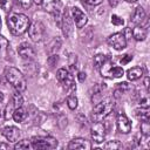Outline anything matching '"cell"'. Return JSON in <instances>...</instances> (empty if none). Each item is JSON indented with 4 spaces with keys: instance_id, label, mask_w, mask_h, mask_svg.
<instances>
[{
    "instance_id": "16",
    "label": "cell",
    "mask_w": 150,
    "mask_h": 150,
    "mask_svg": "<svg viewBox=\"0 0 150 150\" xmlns=\"http://www.w3.org/2000/svg\"><path fill=\"white\" fill-rule=\"evenodd\" d=\"M145 20V11L142 6H138L136 7V9L134 11L132 15H131V22L134 25H141L143 21Z\"/></svg>"
},
{
    "instance_id": "43",
    "label": "cell",
    "mask_w": 150,
    "mask_h": 150,
    "mask_svg": "<svg viewBox=\"0 0 150 150\" xmlns=\"http://www.w3.org/2000/svg\"><path fill=\"white\" fill-rule=\"evenodd\" d=\"M125 1H127V2H136L137 0H125Z\"/></svg>"
},
{
    "instance_id": "42",
    "label": "cell",
    "mask_w": 150,
    "mask_h": 150,
    "mask_svg": "<svg viewBox=\"0 0 150 150\" xmlns=\"http://www.w3.org/2000/svg\"><path fill=\"white\" fill-rule=\"evenodd\" d=\"M4 101V94L0 91V102H2Z\"/></svg>"
},
{
    "instance_id": "7",
    "label": "cell",
    "mask_w": 150,
    "mask_h": 150,
    "mask_svg": "<svg viewBox=\"0 0 150 150\" xmlns=\"http://www.w3.org/2000/svg\"><path fill=\"white\" fill-rule=\"evenodd\" d=\"M28 35L32 41L39 42L45 35V26L41 21H34L28 27Z\"/></svg>"
},
{
    "instance_id": "24",
    "label": "cell",
    "mask_w": 150,
    "mask_h": 150,
    "mask_svg": "<svg viewBox=\"0 0 150 150\" xmlns=\"http://www.w3.org/2000/svg\"><path fill=\"white\" fill-rule=\"evenodd\" d=\"M139 129H141V134L144 137H149V135H150V123H149V120L142 121L141 125H139Z\"/></svg>"
},
{
    "instance_id": "41",
    "label": "cell",
    "mask_w": 150,
    "mask_h": 150,
    "mask_svg": "<svg viewBox=\"0 0 150 150\" xmlns=\"http://www.w3.org/2000/svg\"><path fill=\"white\" fill-rule=\"evenodd\" d=\"M9 145L6 144V143H0V149H8Z\"/></svg>"
},
{
    "instance_id": "40",
    "label": "cell",
    "mask_w": 150,
    "mask_h": 150,
    "mask_svg": "<svg viewBox=\"0 0 150 150\" xmlns=\"http://www.w3.org/2000/svg\"><path fill=\"white\" fill-rule=\"evenodd\" d=\"M144 86H145V88H146V89L149 88V77H148V76L144 79Z\"/></svg>"
},
{
    "instance_id": "32",
    "label": "cell",
    "mask_w": 150,
    "mask_h": 150,
    "mask_svg": "<svg viewBox=\"0 0 150 150\" xmlns=\"http://www.w3.org/2000/svg\"><path fill=\"white\" fill-rule=\"evenodd\" d=\"M7 47H8V41H7V39L4 38L2 35H0V53L4 52Z\"/></svg>"
},
{
    "instance_id": "10",
    "label": "cell",
    "mask_w": 150,
    "mask_h": 150,
    "mask_svg": "<svg viewBox=\"0 0 150 150\" xmlns=\"http://www.w3.org/2000/svg\"><path fill=\"white\" fill-rule=\"evenodd\" d=\"M116 124H117L118 131L122 132V134H128V132L131 131V122L129 121V118L127 117V115L124 112H118L117 114Z\"/></svg>"
},
{
    "instance_id": "5",
    "label": "cell",
    "mask_w": 150,
    "mask_h": 150,
    "mask_svg": "<svg viewBox=\"0 0 150 150\" xmlns=\"http://www.w3.org/2000/svg\"><path fill=\"white\" fill-rule=\"evenodd\" d=\"M41 5L43 11L50 13L55 18V22L59 27H61V18H62V2L61 0H41Z\"/></svg>"
},
{
    "instance_id": "20",
    "label": "cell",
    "mask_w": 150,
    "mask_h": 150,
    "mask_svg": "<svg viewBox=\"0 0 150 150\" xmlns=\"http://www.w3.org/2000/svg\"><path fill=\"white\" fill-rule=\"evenodd\" d=\"M135 116L138 120H141V121L149 120V117H150V109H149V107H139V108L135 109Z\"/></svg>"
},
{
    "instance_id": "25",
    "label": "cell",
    "mask_w": 150,
    "mask_h": 150,
    "mask_svg": "<svg viewBox=\"0 0 150 150\" xmlns=\"http://www.w3.org/2000/svg\"><path fill=\"white\" fill-rule=\"evenodd\" d=\"M103 148L107 149V150H117V149H121V148H122V143H121L120 141L114 139V141L107 142V143L103 145Z\"/></svg>"
},
{
    "instance_id": "31",
    "label": "cell",
    "mask_w": 150,
    "mask_h": 150,
    "mask_svg": "<svg viewBox=\"0 0 150 150\" xmlns=\"http://www.w3.org/2000/svg\"><path fill=\"white\" fill-rule=\"evenodd\" d=\"M68 73H69V71H68L67 69H64V68H60V69L57 70V73H56V77H57V80L61 82V81L68 75Z\"/></svg>"
},
{
    "instance_id": "26",
    "label": "cell",
    "mask_w": 150,
    "mask_h": 150,
    "mask_svg": "<svg viewBox=\"0 0 150 150\" xmlns=\"http://www.w3.org/2000/svg\"><path fill=\"white\" fill-rule=\"evenodd\" d=\"M22 103H23V97L20 94V91L14 93L13 94V105H14V108L22 107Z\"/></svg>"
},
{
    "instance_id": "44",
    "label": "cell",
    "mask_w": 150,
    "mask_h": 150,
    "mask_svg": "<svg viewBox=\"0 0 150 150\" xmlns=\"http://www.w3.org/2000/svg\"><path fill=\"white\" fill-rule=\"evenodd\" d=\"M0 29H1V18H0Z\"/></svg>"
},
{
    "instance_id": "35",
    "label": "cell",
    "mask_w": 150,
    "mask_h": 150,
    "mask_svg": "<svg viewBox=\"0 0 150 150\" xmlns=\"http://www.w3.org/2000/svg\"><path fill=\"white\" fill-rule=\"evenodd\" d=\"M81 1L86 5H89V6H96V5H100L102 2V0H81Z\"/></svg>"
},
{
    "instance_id": "34",
    "label": "cell",
    "mask_w": 150,
    "mask_h": 150,
    "mask_svg": "<svg viewBox=\"0 0 150 150\" xmlns=\"http://www.w3.org/2000/svg\"><path fill=\"white\" fill-rule=\"evenodd\" d=\"M12 108H14L13 103H12V104H8V105L6 107V111H5V118H6V120H8V118L12 117V115H13V112H11V111H12ZM14 109H15V108H14Z\"/></svg>"
},
{
    "instance_id": "29",
    "label": "cell",
    "mask_w": 150,
    "mask_h": 150,
    "mask_svg": "<svg viewBox=\"0 0 150 150\" xmlns=\"http://www.w3.org/2000/svg\"><path fill=\"white\" fill-rule=\"evenodd\" d=\"M12 4H13V0H0V7H1L4 11H6V12L11 11Z\"/></svg>"
},
{
    "instance_id": "11",
    "label": "cell",
    "mask_w": 150,
    "mask_h": 150,
    "mask_svg": "<svg viewBox=\"0 0 150 150\" xmlns=\"http://www.w3.org/2000/svg\"><path fill=\"white\" fill-rule=\"evenodd\" d=\"M61 29L62 33L66 38H68L70 35V33L73 32V19L69 14L68 11L62 12V18H61Z\"/></svg>"
},
{
    "instance_id": "1",
    "label": "cell",
    "mask_w": 150,
    "mask_h": 150,
    "mask_svg": "<svg viewBox=\"0 0 150 150\" xmlns=\"http://www.w3.org/2000/svg\"><path fill=\"white\" fill-rule=\"evenodd\" d=\"M7 26L9 32L13 35H22L26 30H28V27L30 25L29 18L21 13H12L7 16Z\"/></svg>"
},
{
    "instance_id": "22",
    "label": "cell",
    "mask_w": 150,
    "mask_h": 150,
    "mask_svg": "<svg viewBox=\"0 0 150 150\" xmlns=\"http://www.w3.org/2000/svg\"><path fill=\"white\" fill-rule=\"evenodd\" d=\"M130 89H131V87H130V84H129L128 82L117 83V86H116V88H115V94H114V96H115V97H118V96H121L122 94L129 91Z\"/></svg>"
},
{
    "instance_id": "17",
    "label": "cell",
    "mask_w": 150,
    "mask_h": 150,
    "mask_svg": "<svg viewBox=\"0 0 150 150\" xmlns=\"http://www.w3.org/2000/svg\"><path fill=\"white\" fill-rule=\"evenodd\" d=\"M61 83H62L63 88H64L67 91H69V93H73V91L76 90V84H75L74 77H73V75H71L70 73H68V75L61 81Z\"/></svg>"
},
{
    "instance_id": "28",
    "label": "cell",
    "mask_w": 150,
    "mask_h": 150,
    "mask_svg": "<svg viewBox=\"0 0 150 150\" xmlns=\"http://www.w3.org/2000/svg\"><path fill=\"white\" fill-rule=\"evenodd\" d=\"M107 56L105 55H103V54H97V55H95L94 56V66L98 69L100 68V66H101V63L104 61V59H105Z\"/></svg>"
},
{
    "instance_id": "38",
    "label": "cell",
    "mask_w": 150,
    "mask_h": 150,
    "mask_svg": "<svg viewBox=\"0 0 150 150\" xmlns=\"http://www.w3.org/2000/svg\"><path fill=\"white\" fill-rule=\"evenodd\" d=\"M77 77H79V81H80V82H83V81L86 80V73L80 71V73H79V75H77Z\"/></svg>"
},
{
    "instance_id": "2",
    "label": "cell",
    "mask_w": 150,
    "mask_h": 150,
    "mask_svg": "<svg viewBox=\"0 0 150 150\" xmlns=\"http://www.w3.org/2000/svg\"><path fill=\"white\" fill-rule=\"evenodd\" d=\"M115 107V100L112 97H107V98H102L101 101H98L97 103H95L94 109H93V114L91 117L95 122L97 121H102L104 120L114 109Z\"/></svg>"
},
{
    "instance_id": "21",
    "label": "cell",
    "mask_w": 150,
    "mask_h": 150,
    "mask_svg": "<svg viewBox=\"0 0 150 150\" xmlns=\"http://www.w3.org/2000/svg\"><path fill=\"white\" fill-rule=\"evenodd\" d=\"M12 117L14 118L15 122H19V123H20V122H23V121L26 120L27 112H26V110H25L22 107H19V108H15V109H14Z\"/></svg>"
},
{
    "instance_id": "23",
    "label": "cell",
    "mask_w": 150,
    "mask_h": 150,
    "mask_svg": "<svg viewBox=\"0 0 150 150\" xmlns=\"http://www.w3.org/2000/svg\"><path fill=\"white\" fill-rule=\"evenodd\" d=\"M32 148H33L32 143L28 139H21V141L15 142V144H14V149L15 150H29Z\"/></svg>"
},
{
    "instance_id": "3",
    "label": "cell",
    "mask_w": 150,
    "mask_h": 150,
    "mask_svg": "<svg viewBox=\"0 0 150 150\" xmlns=\"http://www.w3.org/2000/svg\"><path fill=\"white\" fill-rule=\"evenodd\" d=\"M5 76H6V80L15 88L16 91L21 93V91L26 90L27 81L19 69H16L14 67H7L5 69Z\"/></svg>"
},
{
    "instance_id": "33",
    "label": "cell",
    "mask_w": 150,
    "mask_h": 150,
    "mask_svg": "<svg viewBox=\"0 0 150 150\" xmlns=\"http://www.w3.org/2000/svg\"><path fill=\"white\" fill-rule=\"evenodd\" d=\"M16 2L25 9H28L32 6V0H16Z\"/></svg>"
},
{
    "instance_id": "12",
    "label": "cell",
    "mask_w": 150,
    "mask_h": 150,
    "mask_svg": "<svg viewBox=\"0 0 150 150\" xmlns=\"http://www.w3.org/2000/svg\"><path fill=\"white\" fill-rule=\"evenodd\" d=\"M70 14H71V19L75 21V25L77 28H82L84 27V25L87 23L88 21V18L87 15L77 7H73L71 11H70Z\"/></svg>"
},
{
    "instance_id": "15",
    "label": "cell",
    "mask_w": 150,
    "mask_h": 150,
    "mask_svg": "<svg viewBox=\"0 0 150 150\" xmlns=\"http://www.w3.org/2000/svg\"><path fill=\"white\" fill-rule=\"evenodd\" d=\"M68 149L70 150H77V149H91V144L84 139V138H81V137H76V138H73L69 144H68Z\"/></svg>"
},
{
    "instance_id": "13",
    "label": "cell",
    "mask_w": 150,
    "mask_h": 150,
    "mask_svg": "<svg viewBox=\"0 0 150 150\" xmlns=\"http://www.w3.org/2000/svg\"><path fill=\"white\" fill-rule=\"evenodd\" d=\"M2 135L7 138V141H9L12 143H15V142L19 141L21 132H20L19 128H16L14 125H8V127H5L2 129Z\"/></svg>"
},
{
    "instance_id": "36",
    "label": "cell",
    "mask_w": 150,
    "mask_h": 150,
    "mask_svg": "<svg viewBox=\"0 0 150 150\" xmlns=\"http://www.w3.org/2000/svg\"><path fill=\"white\" fill-rule=\"evenodd\" d=\"M132 60V55H124V56H122V59H121V63L122 64H127L129 61H131Z\"/></svg>"
},
{
    "instance_id": "4",
    "label": "cell",
    "mask_w": 150,
    "mask_h": 150,
    "mask_svg": "<svg viewBox=\"0 0 150 150\" xmlns=\"http://www.w3.org/2000/svg\"><path fill=\"white\" fill-rule=\"evenodd\" d=\"M101 75L103 77H108V79H115V77H121L124 74V70L122 67H117L114 66L111 59L109 56H107L104 59V61L101 63L100 68H98Z\"/></svg>"
},
{
    "instance_id": "9",
    "label": "cell",
    "mask_w": 150,
    "mask_h": 150,
    "mask_svg": "<svg viewBox=\"0 0 150 150\" xmlns=\"http://www.w3.org/2000/svg\"><path fill=\"white\" fill-rule=\"evenodd\" d=\"M105 127L101 121L95 122L91 125V130H90V135H91V139L95 143H102L105 138Z\"/></svg>"
},
{
    "instance_id": "19",
    "label": "cell",
    "mask_w": 150,
    "mask_h": 150,
    "mask_svg": "<svg viewBox=\"0 0 150 150\" xmlns=\"http://www.w3.org/2000/svg\"><path fill=\"white\" fill-rule=\"evenodd\" d=\"M142 75H143V68L142 67H138V66L132 67V68H130L127 71V76H128V79L130 81H136V80L141 79Z\"/></svg>"
},
{
    "instance_id": "14",
    "label": "cell",
    "mask_w": 150,
    "mask_h": 150,
    "mask_svg": "<svg viewBox=\"0 0 150 150\" xmlns=\"http://www.w3.org/2000/svg\"><path fill=\"white\" fill-rule=\"evenodd\" d=\"M18 52H19V55H20L22 59L28 60V61L33 60L34 56H35V52H34L33 47H32L30 45H28L27 42H22V43L19 46Z\"/></svg>"
},
{
    "instance_id": "37",
    "label": "cell",
    "mask_w": 150,
    "mask_h": 150,
    "mask_svg": "<svg viewBox=\"0 0 150 150\" xmlns=\"http://www.w3.org/2000/svg\"><path fill=\"white\" fill-rule=\"evenodd\" d=\"M57 60H59V56H57V55H53V56H50V57L48 59V62H49L50 67H54V64L57 62Z\"/></svg>"
},
{
    "instance_id": "18",
    "label": "cell",
    "mask_w": 150,
    "mask_h": 150,
    "mask_svg": "<svg viewBox=\"0 0 150 150\" xmlns=\"http://www.w3.org/2000/svg\"><path fill=\"white\" fill-rule=\"evenodd\" d=\"M131 34H132V36H134V39L136 41H143L146 38V28L143 27V26H141V25H137L132 29Z\"/></svg>"
},
{
    "instance_id": "30",
    "label": "cell",
    "mask_w": 150,
    "mask_h": 150,
    "mask_svg": "<svg viewBox=\"0 0 150 150\" xmlns=\"http://www.w3.org/2000/svg\"><path fill=\"white\" fill-rule=\"evenodd\" d=\"M111 23L115 26H122V25H124V20L122 18H120L118 15L112 14L111 15Z\"/></svg>"
},
{
    "instance_id": "6",
    "label": "cell",
    "mask_w": 150,
    "mask_h": 150,
    "mask_svg": "<svg viewBox=\"0 0 150 150\" xmlns=\"http://www.w3.org/2000/svg\"><path fill=\"white\" fill-rule=\"evenodd\" d=\"M33 149H54L57 146V141L54 137L45 136V137H33L30 139Z\"/></svg>"
},
{
    "instance_id": "39",
    "label": "cell",
    "mask_w": 150,
    "mask_h": 150,
    "mask_svg": "<svg viewBox=\"0 0 150 150\" xmlns=\"http://www.w3.org/2000/svg\"><path fill=\"white\" fill-rule=\"evenodd\" d=\"M118 4H120V0H109V5L111 7H116Z\"/></svg>"
},
{
    "instance_id": "8",
    "label": "cell",
    "mask_w": 150,
    "mask_h": 150,
    "mask_svg": "<svg viewBox=\"0 0 150 150\" xmlns=\"http://www.w3.org/2000/svg\"><path fill=\"white\" fill-rule=\"evenodd\" d=\"M107 42L110 47H112L116 50H122L127 47V38L124 33H114L108 39Z\"/></svg>"
},
{
    "instance_id": "27",
    "label": "cell",
    "mask_w": 150,
    "mask_h": 150,
    "mask_svg": "<svg viewBox=\"0 0 150 150\" xmlns=\"http://www.w3.org/2000/svg\"><path fill=\"white\" fill-rule=\"evenodd\" d=\"M67 105H68V108L70 110L76 109V107H77V97L75 95H69L67 97Z\"/></svg>"
}]
</instances>
